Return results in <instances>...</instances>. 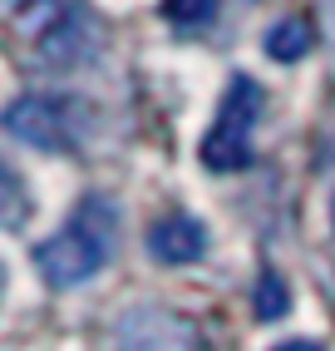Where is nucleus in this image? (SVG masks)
<instances>
[{
  "label": "nucleus",
  "mask_w": 335,
  "mask_h": 351,
  "mask_svg": "<svg viewBox=\"0 0 335 351\" xmlns=\"http://www.w3.org/2000/svg\"><path fill=\"white\" fill-rule=\"evenodd\" d=\"M64 20H69L64 0H15V5H10V30L20 40H30V45H44Z\"/></svg>",
  "instance_id": "nucleus-6"
},
{
  "label": "nucleus",
  "mask_w": 335,
  "mask_h": 351,
  "mask_svg": "<svg viewBox=\"0 0 335 351\" xmlns=\"http://www.w3.org/2000/svg\"><path fill=\"white\" fill-rule=\"evenodd\" d=\"M217 10V0H168V20H178V25H202L212 20Z\"/></svg>",
  "instance_id": "nucleus-9"
},
{
  "label": "nucleus",
  "mask_w": 335,
  "mask_h": 351,
  "mask_svg": "<svg viewBox=\"0 0 335 351\" xmlns=\"http://www.w3.org/2000/svg\"><path fill=\"white\" fill-rule=\"evenodd\" d=\"M261 114V89L252 75H237L227 99H222V114L217 124L207 129L202 138V163L212 173H232V169H247L252 163V124Z\"/></svg>",
  "instance_id": "nucleus-2"
},
{
  "label": "nucleus",
  "mask_w": 335,
  "mask_h": 351,
  "mask_svg": "<svg viewBox=\"0 0 335 351\" xmlns=\"http://www.w3.org/2000/svg\"><path fill=\"white\" fill-rule=\"evenodd\" d=\"M148 252L168 267H187L207 252V228L193 213H163L148 228Z\"/></svg>",
  "instance_id": "nucleus-5"
},
{
  "label": "nucleus",
  "mask_w": 335,
  "mask_h": 351,
  "mask_svg": "<svg viewBox=\"0 0 335 351\" xmlns=\"http://www.w3.org/2000/svg\"><path fill=\"white\" fill-rule=\"evenodd\" d=\"M118 351H207L198 322H187L183 312L168 307H133L118 317L113 326Z\"/></svg>",
  "instance_id": "nucleus-4"
},
{
  "label": "nucleus",
  "mask_w": 335,
  "mask_h": 351,
  "mask_svg": "<svg viewBox=\"0 0 335 351\" xmlns=\"http://www.w3.org/2000/svg\"><path fill=\"white\" fill-rule=\"evenodd\" d=\"M109 238H113V213L104 198H89L84 218L59 228L55 238L35 247V267L44 272L50 287H84L94 272L109 263Z\"/></svg>",
  "instance_id": "nucleus-1"
},
{
  "label": "nucleus",
  "mask_w": 335,
  "mask_h": 351,
  "mask_svg": "<svg viewBox=\"0 0 335 351\" xmlns=\"http://www.w3.org/2000/svg\"><path fill=\"white\" fill-rule=\"evenodd\" d=\"M267 55L271 60H281V64H296L306 50H310V25L306 20H296V15H286V20H276V25L267 30Z\"/></svg>",
  "instance_id": "nucleus-7"
},
{
  "label": "nucleus",
  "mask_w": 335,
  "mask_h": 351,
  "mask_svg": "<svg viewBox=\"0 0 335 351\" xmlns=\"http://www.w3.org/2000/svg\"><path fill=\"white\" fill-rule=\"evenodd\" d=\"M256 322H276V317H286L291 312V287H286V277H276V272H261V282H256Z\"/></svg>",
  "instance_id": "nucleus-8"
},
{
  "label": "nucleus",
  "mask_w": 335,
  "mask_h": 351,
  "mask_svg": "<svg viewBox=\"0 0 335 351\" xmlns=\"http://www.w3.org/2000/svg\"><path fill=\"white\" fill-rule=\"evenodd\" d=\"M330 218H335V203H330Z\"/></svg>",
  "instance_id": "nucleus-12"
},
{
  "label": "nucleus",
  "mask_w": 335,
  "mask_h": 351,
  "mask_svg": "<svg viewBox=\"0 0 335 351\" xmlns=\"http://www.w3.org/2000/svg\"><path fill=\"white\" fill-rule=\"evenodd\" d=\"M276 351H325V346H321V341H301V337H296V341H281Z\"/></svg>",
  "instance_id": "nucleus-11"
},
{
  "label": "nucleus",
  "mask_w": 335,
  "mask_h": 351,
  "mask_svg": "<svg viewBox=\"0 0 335 351\" xmlns=\"http://www.w3.org/2000/svg\"><path fill=\"white\" fill-rule=\"evenodd\" d=\"M79 109L69 99L55 95H20L5 109V134L15 144H30V149H69L75 144V124Z\"/></svg>",
  "instance_id": "nucleus-3"
},
{
  "label": "nucleus",
  "mask_w": 335,
  "mask_h": 351,
  "mask_svg": "<svg viewBox=\"0 0 335 351\" xmlns=\"http://www.w3.org/2000/svg\"><path fill=\"white\" fill-rule=\"evenodd\" d=\"M325 5V40H330V50H335V0H321Z\"/></svg>",
  "instance_id": "nucleus-10"
}]
</instances>
